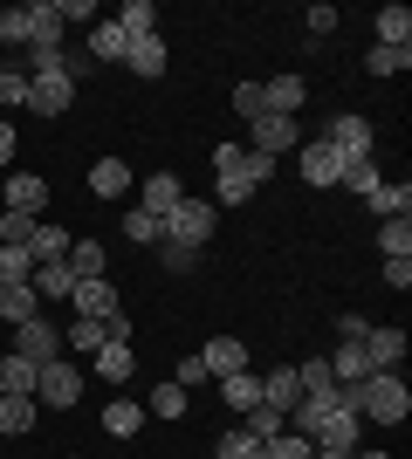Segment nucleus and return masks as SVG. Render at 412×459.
<instances>
[{
	"label": "nucleus",
	"instance_id": "nucleus-1",
	"mask_svg": "<svg viewBox=\"0 0 412 459\" xmlns=\"http://www.w3.org/2000/svg\"><path fill=\"white\" fill-rule=\"evenodd\" d=\"M351 411L357 419H372V425H399L412 411V391L399 370H372V377H357L351 384Z\"/></svg>",
	"mask_w": 412,
	"mask_h": 459
},
{
	"label": "nucleus",
	"instance_id": "nucleus-2",
	"mask_svg": "<svg viewBox=\"0 0 412 459\" xmlns=\"http://www.w3.org/2000/svg\"><path fill=\"white\" fill-rule=\"evenodd\" d=\"M214 220H220V206L214 199H179L172 212H165V240H186V247H199V240H214Z\"/></svg>",
	"mask_w": 412,
	"mask_h": 459
},
{
	"label": "nucleus",
	"instance_id": "nucleus-3",
	"mask_svg": "<svg viewBox=\"0 0 412 459\" xmlns=\"http://www.w3.org/2000/svg\"><path fill=\"white\" fill-rule=\"evenodd\" d=\"M372 117H357V110H337L330 117V131H323V144H330L337 158H372Z\"/></svg>",
	"mask_w": 412,
	"mask_h": 459
},
{
	"label": "nucleus",
	"instance_id": "nucleus-4",
	"mask_svg": "<svg viewBox=\"0 0 412 459\" xmlns=\"http://www.w3.org/2000/svg\"><path fill=\"white\" fill-rule=\"evenodd\" d=\"M14 357H21V364H56V357H62V329L56 323H48V316H35V323H21L14 329Z\"/></svg>",
	"mask_w": 412,
	"mask_h": 459
},
{
	"label": "nucleus",
	"instance_id": "nucleus-5",
	"mask_svg": "<svg viewBox=\"0 0 412 459\" xmlns=\"http://www.w3.org/2000/svg\"><path fill=\"white\" fill-rule=\"evenodd\" d=\"M83 398V370L76 364H41V377H35V404H62V411H69V404Z\"/></svg>",
	"mask_w": 412,
	"mask_h": 459
},
{
	"label": "nucleus",
	"instance_id": "nucleus-6",
	"mask_svg": "<svg viewBox=\"0 0 412 459\" xmlns=\"http://www.w3.org/2000/svg\"><path fill=\"white\" fill-rule=\"evenodd\" d=\"M248 152H261V158H282V152H295V117H255L248 124Z\"/></svg>",
	"mask_w": 412,
	"mask_h": 459
},
{
	"label": "nucleus",
	"instance_id": "nucleus-7",
	"mask_svg": "<svg viewBox=\"0 0 412 459\" xmlns=\"http://www.w3.org/2000/svg\"><path fill=\"white\" fill-rule=\"evenodd\" d=\"M7 212H28V220H41L48 212V178L41 172H7Z\"/></svg>",
	"mask_w": 412,
	"mask_h": 459
},
{
	"label": "nucleus",
	"instance_id": "nucleus-8",
	"mask_svg": "<svg viewBox=\"0 0 412 459\" xmlns=\"http://www.w3.org/2000/svg\"><path fill=\"white\" fill-rule=\"evenodd\" d=\"M295 172H302V186H316V192H330V186H337V172H344V158H337L330 144H323V137H316V144H302V152H295Z\"/></svg>",
	"mask_w": 412,
	"mask_h": 459
},
{
	"label": "nucleus",
	"instance_id": "nucleus-9",
	"mask_svg": "<svg viewBox=\"0 0 412 459\" xmlns=\"http://www.w3.org/2000/svg\"><path fill=\"white\" fill-rule=\"evenodd\" d=\"M199 364H206V377H234V370H248V343H241V336H206V343H199Z\"/></svg>",
	"mask_w": 412,
	"mask_h": 459
},
{
	"label": "nucleus",
	"instance_id": "nucleus-10",
	"mask_svg": "<svg viewBox=\"0 0 412 459\" xmlns=\"http://www.w3.org/2000/svg\"><path fill=\"white\" fill-rule=\"evenodd\" d=\"M310 446H323V453H357V446H364V419L344 404V411H330V419H323V432H316Z\"/></svg>",
	"mask_w": 412,
	"mask_h": 459
},
{
	"label": "nucleus",
	"instance_id": "nucleus-11",
	"mask_svg": "<svg viewBox=\"0 0 412 459\" xmlns=\"http://www.w3.org/2000/svg\"><path fill=\"white\" fill-rule=\"evenodd\" d=\"M76 103V82L69 76H28V110L35 117H62Z\"/></svg>",
	"mask_w": 412,
	"mask_h": 459
},
{
	"label": "nucleus",
	"instance_id": "nucleus-12",
	"mask_svg": "<svg viewBox=\"0 0 412 459\" xmlns=\"http://www.w3.org/2000/svg\"><path fill=\"white\" fill-rule=\"evenodd\" d=\"M357 350H364V364H372V370H399V357H406V329H392V323L378 329V323H372Z\"/></svg>",
	"mask_w": 412,
	"mask_h": 459
},
{
	"label": "nucleus",
	"instance_id": "nucleus-13",
	"mask_svg": "<svg viewBox=\"0 0 412 459\" xmlns=\"http://www.w3.org/2000/svg\"><path fill=\"white\" fill-rule=\"evenodd\" d=\"M179 199H186L179 172H152V178H137V206H145V212H158V220H165V212H172Z\"/></svg>",
	"mask_w": 412,
	"mask_h": 459
},
{
	"label": "nucleus",
	"instance_id": "nucleus-14",
	"mask_svg": "<svg viewBox=\"0 0 412 459\" xmlns=\"http://www.w3.org/2000/svg\"><path fill=\"white\" fill-rule=\"evenodd\" d=\"M28 21H35V41H28V48H62V35H69L62 0H28Z\"/></svg>",
	"mask_w": 412,
	"mask_h": 459
},
{
	"label": "nucleus",
	"instance_id": "nucleus-15",
	"mask_svg": "<svg viewBox=\"0 0 412 459\" xmlns=\"http://www.w3.org/2000/svg\"><path fill=\"white\" fill-rule=\"evenodd\" d=\"M165 62H172V56H165V41H158V35H137L131 48H124V69H131V76H145V82L165 76Z\"/></svg>",
	"mask_w": 412,
	"mask_h": 459
},
{
	"label": "nucleus",
	"instance_id": "nucleus-16",
	"mask_svg": "<svg viewBox=\"0 0 412 459\" xmlns=\"http://www.w3.org/2000/svg\"><path fill=\"white\" fill-rule=\"evenodd\" d=\"M90 192H97V199H124V192H137V178H131L124 158H97V165H90Z\"/></svg>",
	"mask_w": 412,
	"mask_h": 459
},
{
	"label": "nucleus",
	"instance_id": "nucleus-17",
	"mask_svg": "<svg viewBox=\"0 0 412 459\" xmlns=\"http://www.w3.org/2000/svg\"><path fill=\"white\" fill-rule=\"evenodd\" d=\"M35 316H41V295H35V288H28V281H0V323H35Z\"/></svg>",
	"mask_w": 412,
	"mask_h": 459
},
{
	"label": "nucleus",
	"instance_id": "nucleus-18",
	"mask_svg": "<svg viewBox=\"0 0 412 459\" xmlns=\"http://www.w3.org/2000/svg\"><path fill=\"white\" fill-rule=\"evenodd\" d=\"M76 316H90V323H103V316H118V288H110V274L103 281H76Z\"/></svg>",
	"mask_w": 412,
	"mask_h": 459
},
{
	"label": "nucleus",
	"instance_id": "nucleus-19",
	"mask_svg": "<svg viewBox=\"0 0 412 459\" xmlns=\"http://www.w3.org/2000/svg\"><path fill=\"white\" fill-rule=\"evenodd\" d=\"M302 398V384H295V364H275V370H261V404H275L282 419H289V404Z\"/></svg>",
	"mask_w": 412,
	"mask_h": 459
},
{
	"label": "nucleus",
	"instance_id": "nucleus-20",
	"mask_svg": "<svg viewBox=\"0 0 412 459\" xmlns=\"http://www.w3.org/2000/svg\"><path fill=\"white\" fill-rule=\"evenodd\" d=\"M69 274L76 281H103L110 274V247L103 240H69Z\"/></svg>",
	"mask_w": 412,
	"mask_h": 459
},
{
	"label": "nucleus",
	"instance_id": "nucleus-21",
	"mask_svg": "<svg viewBox=\"0 0 412 459\" xmlns=\"http://www.w3.org/2000/svg\"><path fill=\"white\" fill-rule=\"evenodd\" d=\"M261 96H268L275 117H295L302 103H310V82H302V76H268V82H261Z\"/></svg>",
	"mask_w": 412,
	"mask_h": 459
},
{
	"label": "nucleus",
	"instance_id": "nucleus-22",
	"mask_svg": "<svg viewBox=\"0 0 412 459\" xmlns=\"http://www.w3.org/2000/svg\"><path fill=\"white\" fill-rule=\"evenodd\" d=\"M124 48H131V35H124L118 21H97L90 41H83V56H90V62H124Z\"/></svg>",
	"mask_w": 412,
	"mask_h": 459
},
{
	"label": "nucleus",
	"instance_id": "nucleus-23",
	"mask_svg": "<svg viewBox=\"0 0 412 459\" xmlns=\"http://www.w3.org/2000/svg\"><path fill=\"white\" fill-rule=\"evenodd\" d=\"M28 288H35L41 302H62V295H76V274H69V261H41V268L28 274Z\"/></svg>",
	"mask_w": 412,
	"mask_h": 459
},
{
	"label": "nucleus",
	"instance_id": "nucleus-24",
	"mask_svg": "<svg viewBox=\"0 0 412 459\" xmlns=\"http://www.w3.org/2000/svg\"><path fill=\"white\" fill-rule=\"evenodd\" d=\"M35 377H41V370H35V364H21L14 350L0 357V398H35Z\"/></svg>",
	"mask_w": 412,
	"mask_h": 459
},
{
	"label": "nucleus",
	"instance_id": "nucleus-25",
	"mask_svg": "<svg viewBox=\"0 0 412 459\" xmlns=\"http://www.w3.org/2000/svg\"><path fill=\"white\" fill-rule=\"evenodd\" d=\"M103 432H110V439H137V432H145V404H131V398L103 404Z\"/></svg>",
	"mask_w": 412,
	"mask_h": 459
},
{
	"label": "nucleus",
	"instance_id": "nucleus-26",
	"mask_svg": "<svg viewBox=\"0 0 412 459\" xmlns=\"http://www.w3.org/2000/svg\"><path fill=\"white\" fill-rule=\"evenodd\" d=\"M337 186H344V192H357V199H372V192L385 186V178H378V158H344Z\"/></svg>",
	"mask_w": 412,
	"mask_h": 459
},
{
	"label": "nucleus",
	"instance_id": "nucleus-27",
	"mask_svg": "<svg viewBox=\"0 0 412 459\" xmlns=\"http://www.w3.org/2000/svg\"><path fill=\"white\" fill-rule=\"evenodd\" d=\"M35 398H0V439H21V432H35Z\"/></svg>",
	"mask_w": 412,
	"mask_h": 459
},
{
	"label": "nucleus",
	"instance_id": "nucleus-28",
	"mask_svg": "<svg viewBox=\"0 0 412 459\" xmlns=\"http://www.w3.org/2000/svg\"><path fill=\"white\" fill-rule=\"evenodd\" d=\"M241 432H248V439H282V432H289V419H282V411H275V404H255V411H241Z\"/></svg>",
	"mask_w": 412,
	"mask_h": 459
},
{
	"label": "nucleus",
	"instance_id": "nucleus-29",
	"mask_svg": "<svg viewBox=\"0 0 412 459\" xmlns=\"http://www.w3.org/2000/svg\"><path fill=\"white\" fill-rule=\"evenodd\" d=\"M378 48H412V14L406 7H378Z\"/></svg>",
	"mask_w": 412,
	"mask_h": 459
},
{
	"label": "nucleus",
	"instance_id": "nucleus-30",
	"mask_svg": "<svg viewBox=\"0 0 412 459\" xmlns=\"http://www.w3.org/2000/svg\"><path fill=\"white\" fill-rule=\"evenodd\" d=\"M323 364H330V377L344 384V391H351L357 377H372V364H364V350L357 343H344V350H330V357H323Z\"/></svg>",
	"mask_w": 412,
	"mask_h": 459
},
{
	"label": "nucleus",
	"instance_id": "nucleus-31",
	"mask_svg": "<svg viewBox=\"0 0 412 459\" xmlns=\"http://www.w3.org/2000/svg\"><path fill=\"white\" fill-rule=\"evenodd\" d=\"M220 398L234 404V411H255L261 404V377L255 370H234V377H220Z\"/></svg>",
	"mask_w": 412,
	"mask_h": 459
},
{
	"label": "nucleus",
	"instance_id": "nucleus-32",
	"mask_svg": "<svg viewBox=\"0 0 412 459\" xmlns=\"http://www.w3.org/2000/svg\"><path fill=\"white\" fill-rule=\"evenodd\" d=\"M28 254H35V268L41 261H69V227H48V220H41L35 240H28Z\"/></svg>",
	"mask_w": 412,
	"mask_h": 459
},
{
	"label": "nucleus",
	"instance_id": "nucleus-33",
	"mask_svg": "<svg viewBox=\"0 0 412 459\" xmlns=\"http://www.w3.org/2000/svg\"><path fill=\"white\" fill-rule=\"evenodd\" d=\"M131 370H137L131 343H103V350H97V377H103V384H124Z\"/></svg>",
	"mask_w": 412,
	"mask_h": 459
},
{
	"label": "nucleus",
	"instance_id": "nucleus-34",
	"mask_svg": "<svg viewBox=\"0 0 412 459\" xmlns=\"http://www.w3.org/2000/svg\"><path fill=\"white\" fill-rule=\"evenodd\" d=\"M118 28H124V35H158V7H152V0H124V7H118Z\"/></svg>",
	"mask_w": 412,
	"mask_h": 459
},
{
	"label": "nucleus",
	"instance_id": "nucleus-35",
	"mask_svg": "<svg viewBox=\"0 0 412 459\" xmlns=\"http://www.w3.org/2000/svg\"><path fill=\"white\" fill-rule=\"evenodd\" d=\"M378 247L385 261H412V220H378Z\"/></svg>",
	"mask_w": 412,
	"mask_h": 459
},
{
	"label": "nucleus",
	"instance_id": "nucleus-36",
	"mask_svg": "<svg viewBox=\"0 0 412 459\" xmlns=\"http://www.w3.org/2000/svg\"><path fill=\"white\" fill-rule=\"evenodd\" d=\"M28 41H35L28 7H0V48H28Z\"/></svg>",
	"mask_w": 412,
	"mask_h": 459
},
{
	"label": "nucleus",
	"instance_id": "nucleus-37",
	"mask_svg": "<svg viewBox=\"0 0 412 459\" xmlns=\"http://www.w3.org/2000/svg\"><path fill=\"white\" fill-rule=\"evenodd\" d=\"M372 212H378V220H412V186H378Z\"/></svg>",
	"mask_w": 412,
	"mask_h": 459
},
{
	"label": "nucleus",
	"instance_id": "nucleus-38",
	"mask_svg": "<svg viewBox=\"0 0 412 459\" xmlns=\"http://www.w3.org/2000/svg\"><path fill=\"white\" fill-rule=\"evenodd\" d=\"M145 419H186V391H179V384L165 377V384L152 391V398H145Z\"/></svg>",
	"mask_w": 412,
	"mask_h": 459
},
{
	"label": "nucleus",
	"instance_id": "nucleus-39",
	"mask_svg": "<svg viewBox=\"0 0 412 459\" xmlns=\"http://www.w3.org/2000/svg\"><path fill=\"white\" fill-rule=\"evenodd\" d=\"M124 240L158 247V240H165V220H158V212H145V206H131V212H124Z\"/></svg>",
	"mask_w": 412,
	"mask_h": 459
},
{
	"label": "nucleus",
	"instance_id": "nucleus-40",
	"mask_svg": "<svg viewBox=\"0 0 412 459\" xmlns=\"http://www.w3.org/2000/svg\"><path fill=\"white\" fill-rule=\"evenodd\" d=\"M412 69V48H378L372 41V56H364V76H406Z\"/></svg>",
	"mask_w": 412,
	"mask_h": 459
},
{
	"label": "nucleus",
	"instance_id": "nucleus-41",
	"mask_svg": "<svg viewBox=\"0 0 412 459\" xmlns=\"http://www.w3.org/2000/svg\"><path fill=\"white\" fill-rule=\"evenodd\" d=\"M103 343H110V329L90 323V316H76V323L62 329V350H103Z\"/></svg>",
	"mask_w": 412,
	"mask_h": 459
},
{
	"label": "nucleus",
	"instance_id": "nucleus-42",
	"mask_svg": "<svg viewBox=\"0 0 412 459\" xmlns=\"http://www.w3.org/2000/svg\"><path fill=\"white\" fill-rule=\"evenodd\" d=\"M158 261H165V274H193L199 247H186V240H158Z\"/></svg>",
	"mask_w": 412,
	"mask_h": 459
},
{
	"label": "nucleus",
	"instance_id": "nucleus-43",
	"mask_svg": "<svg viewBox=\"0 0 412 459\" xmlns=\"http://www.w3.org/2000/svg\"><path fill=\"white\" fill-rule=\"evenodd\" d=\"M35 227H41V220H28V212H0V247H28Z\"/></svg>",
	"mask_w": 412,
	"mask_h": 459
},
{
	"label": "nucleus",
	"instance_id": "nucleus-44",
	"mask_svg": "<svg viewBox=\"0 0 412 459\" xmlns=\"http://www.w3.org/2000/svg\"><path fill=\"white\" fill-rule=\"evenodd\" d=\"M214 459H261V439H248V432H220V446H214Z\"/></svg>",
	"mask_w": 412,
	"mask_h": 459
},
{
	"label": "nucleus",
	"instance_id": "nucleus-45",
	"mask_svg": "<svg viewBox=\"0 0 412 459\" xmlns=\"http://www.w3.org/2000/svg\"><path fill=\"white\" fill-rule=\"evenodd\" d=\"M261 459H316V446L302 439V432H282V439L261 446Z\"/></svg>",
	"mask_w": 412,
	"mask_h": 459
},
{
	"label": "nucleus",
	"instance_id": "nucleus-46",
	"mask_svg": "<svg viewBox=\"0 0 412 459\" xmlns=\"http://www.w3.org/2000/svg\"><path fill=\"white\" fill-rule=\"evenodd\" d=\"M234 117H268V96H261V82H234Z\"/></svg>",
	"mask_w": 412,
	"mask_h": 459
},
{
	"label": "nucleus",
	"instance_id": "nucleus-47",
	"mask_svg": "<svg viewBox=\"0 0 412 459\" xmlns=\"http://www.w3.org/2000/svg\"><path fill=\"white\" fill-rule=\"evenodd\" d=\"M35 274V254L28 247H0V281H28Z\"/></svg>",
	"mask_w": 412,
	"mask_h": 459
},
{
	"label": "nucleus",
	"instance_id": "nucleus-48",
	"mask_svg": "<svg viewBox=\"0 0 412 459\" xmlns=\"http://www.w3.org/2000/svg\"><path fill=\"white\" fill-rule=\"evenodd\" d=\"M0 110H28V76H14V69L0 76Z\"/></svg>",
	"mask_w": 412,
	"mask_h": 459
},
{
	"label": "nucleus",
	"instance_id": "nucleus-49",
	"mask_svg": "<svg viewBox=\"0 0 412 459\" xmlns=\"http://www.w3.org/2000/svg\"><path fill=\"white\" fill-rule=\"evenodd\" d=\"M302 21H310V35H316V41H323V35H337V7H330V0H316V7H310Z\"/></svg>",
	"mask_w": 412,
	"mask_h": 459
},
{
	"label": "nucleus",
	"instance_id": "nucleus-50",
	"mask_svg": "<svg viewBox=\"0 0 412 459\" xmlns=\"http://www.w3.org/2000/svg\"><path fill=\"white\" fill-rule=\"evenodd\" d=\"M179 391H193V384H214V377H206V364H199V350H193V357H179Z\"/></svg>",
	"mask_w": 412,
	"mask_h": 459
},
{
	"label": "nucleus",
	"instance_id": "nucleus-51",
	"mask_svg": "<svg viewBox=\"0 0 412 459\" xmlns=\"http://www.w3.org/2000/svg\"><path fill=\"white\" fill-rule=\"evenodd\" d=\"M364 329H372V316H357V308L337 316V336H344V343H364Z\"/></svg>",
	"mask_w": 412,
	"mask_h": 459
},
{
	"label": "nucleus",
	"instance_id": "nucleus-52",
	"mask_svg": "<svg viewBox=\"0 0 412 459\" xmlns=\"http://www.w3.org/2000/svg\"><path fill=\"white\" fill-rule=\"evenodd\" d=\"M385 288H392V295H406V288H412V261H385Z\"/></svg>",
	"mask_w": 412,
	"mask_h": 459
},
{
	"label": "nucleus",
	"instance_id": "nucleus-53",
	"mask_svg": "<svg viewBox=\"0 0 412 459\" xmlns=\"http://www.w3.org/2000/svg\"><path fill=\"white\" fill-rule=\"evenodd\" d=\"M62 21H97V0H62Z\"/></svg>",
	"mask_w": 412,
	"mask_h": 459
},
{
	"label": "nucleus",
	"instance_id": "nucleus-54",
	"mask_svg": "<svg viewBox=\"0 0 412 459\" xmlns=\"http://www.w3.org/2000/svg\"><path fill=\"white\" fill-rule=\"evenodd\" d=\"M0 172H14V124H0Z\"/></svg>",
	"mask_w": 412,
	"mask_h": 459
},
{
	"label": "nucleus",
	"instance_id": "nucleus-55",
	"mask_svg": "<svg viewBox=\"0 0 412 459\" xmlns=\"http://www.w3.org/2000/svg\"><path fill=\"white\" fill-rule=\"evenodd\" d=\"M351 459H392V453H364V446H357V453H351Z\"/></svg>",
	"mask_w": 412,
	"mask_h": 459
},
{
	"label": "nucleus",
	"instance_id": "nucleus-56",
	"mask_svg": "<svg viewBox=\"0 0 412 459\" xmlns=\"http://www.w3.org/2000/svg\"><path fill=\"white\" fill-rule=\"evenodd\" d=\"M316 459H351V453H323V446H316Z\"/></svg>",
	"mask_w": 412,
	"mask_h": 459
},
{
	"label": "nucleus",
	"instance_id": "nucleus-57",
	"mask_svg": "<svg viewBox=\"0 0 412 459\" xmlns=\"http://www.w3.org/2000/svg\"><path fill=\"white\" fill-rule=\"evenodd\" d=\"M62 459H83V453H62Z\"/></svg>",
	"mask_w": 412,
	"mask_h": 459
},
{
	"label": "nucleus",
	"instance_id": "nucleus-58",
	"mask_svg": "<svg viewBox=\"0 0 412 459\" xmlns=\"http://www.w3.org/2000/svg\"><path fill=\"white\" fill-rule=\"evenodd\" d=\"M0 76H7V62H0Z\"/></svg>",
	"mask_w": 412,
	"mask_h": 459
}]
</instances>
